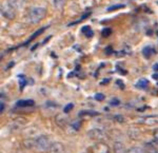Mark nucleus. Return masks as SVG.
Here are the masks:
<instances>
[{
    "label": "nucleus",
    "mask_w": 158,
    "mask_h": 153,
    "mask_svg": "<svg viewBox=\"0 0 158 153\" xmlns=\"http://www.w3.org/2000/svg\"><path fill=\"white\" fill-rule=\"evenodd\" d=\"M45 15H47V9L45 7L42 6L33 7V9L30 10L29 14L27 16V22H30L32 24H36L44 18Z\"/></svg>",
    "instance_id": "1"
},
{
    "label": "nucleus",
    "mask_w": 158,
    "mask_h": 153,
    "mask_svg": "<svg viewBox=\"0 0 158 153\" xmlns=\"http://www.w3.org/2000/svg\"><path fill=\"white\" fill-rule=\"evenodd\" d=\"M52 144L53 142H51V139L47 135H40V136H38L35 139V147H36V149L42 152L49 151Z\"/></svg>",
    "instance_id": "2"
},
{
    "label": "nucleus",
    "mask_w": 158,
    "mask_h": 153,
    "mask_svg": "<svg viewBox=\"0 0 158 153\" xmlns=\"http://www.w3.org/2000/svg\"><path fill=\"white\" fill-rule=\"evenodd\" d=\"M15 7L10 4L9 2H4L1 4V15L4 18L12 20L16 17V12H15Z\"/></svg>",
    "instance_id": "3"
},
{
    "label": "nucleus",
    "mask_w": 158,
    "mask_h": 153,
    "mask_svg": "<svg viewBox=\"0 0 158 153\" xmlns=\"http://www.w3.org/2000/svg\"><path fill=\"white\" fill-rule=\"evenodd\" d=\"M90 153H111V149L104 142H97L89 149Z\"/></svg>",
    "instance_id": "4"
},
{
    "label": "nucleus",
    "mask_w": 158,
    "mask_h": 153,
    "mask_svg": "<svg viewBox=\"0 0 158 153\" xmlns=\"http://www.w3.org/2000/svg\"><path fill=\"white\" fill-rule=\"evenodd\" d=\"M88 135L91 139L96 142H102L106 138V133L100 129H92L88 132Z\"/></svg>",
    "instance_id": "5"
},
{
    "label": "nucleus",
    "mask_w": 158,
    "mask_h": 153,
    "mask_svg": "<svg viewBox=\"0 0 158 153\" xmlns=\"http://www.w3.org/2000/svg\"><path fill=\"white\" fill-rule=\"evenodd\" d=\"M144 151L147 153H158V142L157 141H152L144 144Z\"/></svg>",
    "instance_id": "6"
},
{
    "label": "nucleus",
    "mask_w": 158,
    "mask_h": 153,
    "mask_svg": "<svg viewBox=\"0 0 158 153\" xmlns=\"http://www.w3.org/2000/svg\"><path fill=\"white\" fill-rule=\"evenodd\" d=\"M48 152L49 153H65V149H64V146H63L61 142H53L50 150Z\"/></svg>",
    "instance_id": "7"
},
{
    "label": "nucleus",
    "mask_w": 158,
    "mask_h": 153,
    "mask_svg": "<svg viewBox=\"0 0 158 153\" xmlns=\"http://www.w3.org/2000/svg\"><path fill=\"white\" fill-rule=\"evenodd\" d=\"M55 122L60 128H64L68 125V117L64 116L63 114H57V115L55 116Z\"/></svg>",
    "instance_id": "8"
},
{
    "label": "nucleus",
    "mask_w": 158,
    "mask_h": 153,
    "mask_svg": "<svg viewBox=\"0 0 158 153\" xmlns=\"http://www.w3.org/2000/svg\"><path fill=\"white\" fill-rule=\"evenodd\" d=\"M113 151H114L113 153H128L124 145L120 142H116L115 144H114Z\"/></svg>",
    "instance_id": "9"
},
{
    "label": "nucleus",
    "mask_w": 158,
    "mask_h": 153,
    "mask_svg": "<svg viewBox=\"0 0 158 153\" xmlns=\"http://www.w3.org/2000/svg\"><path fill=\"white\" fill-rule=\"evenodd\" d=\"M35 104V101L32 99H21V100L17 101V107H22V108H27V107H33Z\"/></svg>",
    "instance_id": "10"
},
{
    "label": "nucleus",
    "mask_w": 158,
    "mask_h": 153,
    "mask_svg": "<svg viewBox=\"0 0 158 153\" xmlns=\"http://www.w3.org/2000/svg\"><path fill=\"white\" fill-rule=\"evenodd\" d=\"M9 3L12 4L15 9H21L24 4V0H9Z\"/></svg>",
    "instance_id": "11"
},
{
    "label": "nucleus",
    "mask_w": 158,
    "mask_h": 153,
    "mask_svg": "<svg viewBox=\"0 0 158 153\" xmlns=\"http://www.w3.org/2000/svg\"><path fill=\"white\" fill-rule=\"evenodd\" d=\"M65 2H67V0H54L53 3H54V6L58 11H62L65 6Z\"/></svg>",
    "instance_id": "12"
},
{
    "label": "nucleus",
    "mask_w": 158,
    "mask_h": 153,
    "mask_svg": "<svg viewBox=\"0 0 158 153\" xmlns=\"http://www.w3.org/2000/svg\"><path fill=\"white\" fill-rule=\"evenodd\" d=\"M142 53H143L144 57L150 58L153 54H154V49H153L152 47H147V48H144V49H143Z\"/></svg>",
    "instance_id": "13"
},
{
    "label": "nucleus",
    "mask_w": 158,
    "mask_h": 153,
    "mask_svg": "<svg viewBox=\"0 0 158 153\" xmlns=\"http://www.w3.org/2000/svg\"><path fill=\"white\" fill-rule=\"evenodd\" d=\"M148 85H149V81H148L147 79H144V78H141V79H139L138 81H137L136 83V87L139 89H146Z\"/></svg>",
    "instance_id": "14"
},
{
    "label": "nucleus",
    "mask_w": 158,
    "mask_h": 153,
    "mask_svg": "<svg viewBox=\"0 0 158 153\" xmlns=\"http://www.w3.org/2000/svg\"><path fill=\"white\" fill-rule=\"evenodd\" d=\"M128 153H146V151L140 147H132L128 150Z\"/></svg>",
    "instance_id": "15"
},
{
    "label": "nucleus",
    "mask_w": 158,
    "mask_h": 153,
    "mask_svg": "<svg viewBox=\"0 0 158 153\" xmlns=\"http://www.w3.org/2000/svg\"><path fill=\"white\" fill-rule=\"evenodd\" d=\"M45 29H47V28H41V29H40V30H38L36 33H34V34H33V36L30 38L29 41H31V40H33V39H35V38H36L37 36H39L40 34H42V33L45 31Z\"/></svg>",
    "instance_id": "16"
},
{
    "label": "nucleus",
    "mask_w": 158,
    "mask_h": 153,
    "mask_svg": "<svg viewBox=\"0 0 158 153\" xmlns=\"http://www.w3.org/2000/svg\"><path fill=\"white\" fill-rule=\"evenodd\" d=\"M124 7L123 4H116V6H110L108 9L109 12H112V11H115V10H118V9H122Z\"/></svg>",
    "instance_id": "17"
},
{
    "label": "nucleus",
    "mask_w": 158,
    "mask_h": 153,
    "mask_svg": "<svg viewBox=\"0 0 158 153\" xmlns=\"http://www.w3.org/2000/svg\"><path fill=\"white\" fill-rule=\"evenodd\" d=\"M111 34H112V30L110 29V28H106V29H104L102 31V36L103 37H109V36H111Z\"/></svg>",
    "instance_id": "18"
},
{
    "label": "nucleus",
    "mask_w": 158,
    "mask_h": 153,
    "mask_svg": "<svg viewBox=\"0 0 158 153\" xmlns=\"http://www.w3.org/2000/svg\"><path fill=\"white\" fill-rule=\"evenodd\" d=\"M79 115H98L97 112H92V111H82Z\"/></svg>",
    "instance_id": "19"
},
{
    "label": "nucleus",
    "mask_w": 158,
    "mask_h": 153,
    "mask_svg": "<svg viewBox=\"0 0 158 153\" xmlns=\"http://www.w3.org/2000/svg\"><path fill=\"white\" fill-rule=\"evenodd\" d=\"M74 108V104H68L67 106L64 107V109H63V111L65 112V113H68V112H70L72 109Z\"/></svg>",
    "instance_id": "20"
},
{
    "label": "nucleus",
    "mask_w": 158,
    "mask_h": 153,
    "mask_svg": "<svg viewBox=\"0 0 158 153\" xmlns=\"http://www.w3.org/2000/svg\"><path fill=\"white\" fill-rule=\"evenodd\" d=\"M95 99H96V100H98V101L103 100V99H104V95H103L102 93H98V94H96V95H95Z\"/></svg>",
    "instance_id": "21"
},
{
    "label": "nucleus",
    "mask_w": 158,
    "mask_h": 153,
    "mask_svg": "<svg viewBox=\"0 0 158 153\" xmlns=\"http://www.w3.org/2000/svg\"><path fill=\"white\" fill-rule=\"evenodd\" d=\"M25 83H27V80H25V78L23 77V76H21V77L19 78V85L21 88H23V87L25 86Z\"/></svg>",
    "instance_id": "22"
},
{
    "label": "nucleus",
    "mask_w": 158,
    "mask_h": 153,
    "mask_svg": "<svg viewBox=\"0 0 158 153\" xmlns=\"http://www.w3.org/2000/svg\"><path fill=\"white\" fill-rule=\"evenodd\" d=\"M119 104H120V103H119V100H118V99H116V98H114V99H112V100H111L112 106H118Z\"/></svg>",
    "instance_id": "23"
},
{
    "label": "nucleus",
    "mask_w": 158,
    "mask_h": 153,
    "mask_svg": "<svg viewBox=\"0 0 158 153\" xmlns=\"http://www.w3.org/2000/svg\"><path fill=\"white\" fill-rule=\"evenodd\" d=\"M153 135H154V139H155V141H157V142H158V129L155 130V131H154V134H153Z\"/></svg>",
    "instance_id": "24"
},
{
    "label": "nucleus",
    "mask_w": 158,
    "mask_h": 153,
    "mask_svg": "<svg viewBox=\"0 0 158 153\" xmlns=\"http://www.w3.org/2000/svg\"><path fill=\"white\" fill-rule=\"evenodd\" d=\"M85 35H86V37H92V36H93V31L89 30L88 32L85 33Z\"/></svg>",
    "instance_id": "25"
},
{
    "label": "nucleus",
    "mask_w": 158,
    "mask_h": 153,
    "mask_svg": "<svg viewBox=\"0 0 158 153\" xmlns=\"http://www.w3.org/2000/svg\"><path fill=\"white\" fill-rule=\"evenodd\" d=\"M3 111H4V103H3V101H1V106H0V112H1V113H3Z\"/></svg>",
    "instance_id": "26"
},
{
    "label": "nucleus",
    "mask_w": 158,
    "mask_h": 153,
    "mask_svg": "<svg viewBox=\"0 0 158 153\" xmlns=\"http://www.w3.org/2000/svg\"><path fill=\"white\" fill-rule=\"evenodd\" d=\"M89 30H91V28L90 27H83V29H82V32L83 33H86Z\"/></svg>",
    "instance_id": "27"
},
{
    "label": "nucleus",
    "mask_w": 158,
    "mask_h": 153,
    "mask_svg": "<svg viewBox=\"0 0 158 153\" xmlns=\"http://www.w3.org/2000/svg\"><path fill=\"white\" fill-rule=\"evenodd\" d=\"M153 77H154V79H158V74H154Z\"/></svg>",
    "instance_id": "28"
},
{
    "label": "nucleus",
    "mask_w": 158,
    "mask_h": 153,
    "mask_svg": "<svg viewBox=\"0 0 158 153\" xmlns=\"http://www.w3.org/2000/svg\"><path fill=\"white\" fill-rule=\"evenodd\" d=\"M154 69H158V65H156V66H154Z\"/></svg>",
    "instance_id": "29"
}]
</instances>
